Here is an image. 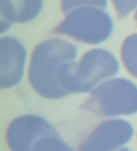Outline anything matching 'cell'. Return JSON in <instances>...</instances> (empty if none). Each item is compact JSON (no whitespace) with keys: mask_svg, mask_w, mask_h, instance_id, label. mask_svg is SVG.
Segmentation results:
<instances>
[{"mask_svg":"<svg viewBox=\"0 0 137 151\" xmlns=\"http://www.w3.org/2000/svg\"><path fill=\"white\" fill-rule=\"evenodd\" d=\"M118 70V61L110 52L103 49L89 50L75 63L76 93L95 89L102 81L115 75Z\"/></svg>","mask_w":137,"mask_h":151,"instance_id":"obj_4","label":"cell"},{"mask_svg":"<svg viewBox=\"0 0 137 151\" xmlns=\"http://www.w3.org/2000/svg\"><path fill=\"white\" fill-rule=\"evenodd\" d=\"M1 21L9 24H25L38 17L43 9L41 1H0Z\"/></svg>","mask_w":137,"mask_h":151,"instance_id":"obj_8","label":"cell"},{"mask_svg":"<svg viewBox=\"0 0 137 151\" xmlns=\"http://www.w3.org/2000/svg\"><path fill=\"white\" fill-rule=\"evenodd\" d=\"M120 56L126 70L137 78V34L125 39L120 48Z\"/></svg>","mask_w":137,"mask_h":151,"instance_id":"obj_9","label":"cell"},{"mask_svg":"<svg viewBox=\"0 0 137 151\" xmlns=\"http://www.w3.org/2000/svg\"><path fill=\"white\" fill-rule=\"evenodd\" d=\"M135 20H137V10H136V12H135Z\"/></svg>","mask_w":137,"mask_h":151,"instance_id":"obj_13","label":"cell"},{"mask_svg":"<svg viewBox=\"0 0 137 151\" xmlns=\"http://www.w3.org/2000/svg\"><path fill=\"white\" fill-rule=\"evenodd\" d=\"M56 132L44 117L38 114H23L9 124L5 142L10 151H32L40 139Z\"/></svg>","mask_w":137,"mask_h":151,"instance_id":"obj_5","label":"cell"},{"mask_svg":"<svg viewBox=\"0 0 137 151\" xmlns=\"http://www.w3.org/2000/svg\"><path fill=\"white\" fill-rule=\"evenodd\" d=\"M112 4L119 18H124L137 8V1H112Z\"/></svg>","mask_w":137,"mask_h":151,"instance_id":"obj_11","label":"cell"},{"mask_svg":"<svg viewBox=\"0 0 137 151\" xmlns=\"http://www.w3.org/2000/svg\"><path fill=\"white\" fill-rule=\"evenodd\" d=\"M99 116H128L137 113V86L128 79L117 78L96 87L83 104Z\"/></svg>","mask_w":137,"mask_h":151,"instance_id":"obj_3","label":"cell"},{"mask_svg":"<svg viewBox=\"0 0 137 151\" xmlns=\"http://www.w3.org/2000/svg\"><path fill=\"white\" fill-rule=\"evenodd\" d=\"M136 21H137V20H136Z\"/></svg>","mask_w":137,"mask_h":151,"instance_id":"obj_14","label":"cell"},{"mask_svg":"<svg viewBox=\"0 0 137 151\" xmlns=\"http://www.w3.org/2000/svg\"><path fill=\"white\" fill-rule=\"evenodd\" d=\"M115 151H131V150L127 147H122V148H120L118 150H115Z\"/></svg>","mask_w":137,"mask_h":151,"instance_id":"obj_12","label":"cell"},{"mask_svg":"<svg viewBox=\"0 0 137 151\" xmlns=\"http://www.w3.org/2000/svg\"><path fill=\"white\" fill-rule=\"evenodd\" d=\"M133 127L126 120L102 121L89 132L78 147L79 151H115L131 141Z\"/></svg>","mask_w":137,"mask_h":151,"instance_id":"obj_6","label":"cell"},{"mask_svg":"<svg viewBox=\"0 0 137 151\" xmlns=\"http://www.w3.org/2000/svg\"><path fill=\"white\" fill-rule=\"evenodd\" d=\"M107 1H62L65 18L56 27L57 34L81 42L99 44L111 35L114 22L105 12Z\"/></svg>","mask_w":137,"mask_h":151,"instance_id":"obj_2","label":"cell"},{"mask_svg":"<svg viewBox=\"0 0 137 151\" xmlns=\"http://www.w3.org/2000/svg\"><path fill=\"white\" fill-rule=\"evenodd\" d=\"M32 151H75L56 132L43 137L36 143Z\"/></svg>","mask_w":137,"mask_h":151,"instance_id":"obj_10","label":"cell"},{"mask_svg":"<svg viewBox=\"0 0 137 151\" xmlns=\"http://www.w3.org/2000/svg\"><path fill=\"white\" fill-rule=\"evenodd\" d=\"M26 49L17 39L10 36L0 40V84L3 89L16 86L24 77Z\"/></svg>","mask_w":137,"mask_h":151,"instance_id":"obj_7","label":"cell"},{"mask_svg":"<svg viewBox=\"0 0 137 151\" xmlns=\"http://www.w3.org/2000/svg\"><path fill=\"white\" fill-rule=\"evenodd\" d=\"M76 46L65 39L50 38L37 44L31 53L27 78L30 86L48 100L76 93L74 67Z\"/></svg>","mask_w":137,"mask_h":151,"instance_id":"obj_1","label":"cell"}]
</instances>
